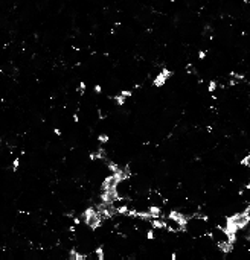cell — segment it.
<instances>
[{"mask_svg":"<svg viewBox=\"0 0 250 260\" xmlns=\"http://www.w3.org/2000/svg\"><path fill=\"white\" fill-rule=\"evenodd\" d=\"M249 161H250V156H249V154H247V156L241 160V164H244V166L246 168H249Z\"/></svg>","mask_w":250,"mask_h":260,"instance_id":"1","label":"cell"}]
</instances>
